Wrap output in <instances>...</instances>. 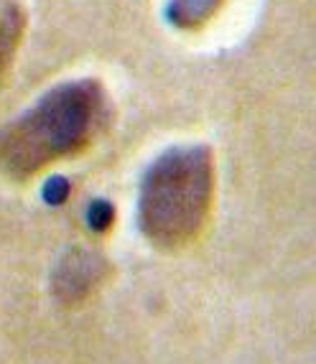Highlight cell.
Returning <instances> with one entry per match:
<instances>
[{
    "label": "cell",
    "mask_w": 316,
    "mask_h": 364,
    "mask_svg": "<svg viewBox=\"0 0 316 364\" xmlns=\"http://www.w3.org/2000/svg\"><path fill=\"white\" fill-rule=\"evenodd\" d=\"M107 273L110 262L100 252L74 247L56 265L51 288H54V296L59 298L61 304L77 306L92 296V291L107 278Z\"/></svg>",
    "instance_id": "obj_3"
},
{
    "label": "cell",
    "mask_w": 316,
    "mask_h": 364,
    "mask_svg": "<svg viewBox=\"0 0 316 364\" xmlns=\"http://www.w3.org/2000/svg\"><path fill=\"white\" fill-rule=\"evenodd\" d=\"M112 219H115V209L107 201H92L90 209H87V222H90V227L95 232L110 230Z\"/></svg>",
    "instance_id": "obj_6"
},
{
    "label": "cell",
    "mask_w": 316,
    "mask_h": 364,
    "mask_svg": "<svg viewBox=\"0 0 316 364\" xmlns=\"http://www.w3.org/2000/svg\"><path fill=\"white\" fill-rule=\"evenodd\" d=\"M67 194H69V183L64 181V178L49 181V186H46V191H43L46 201H51V204H61V201L67 199Z\"/></svg>",
    "instance_id": "obj_7"
},
{
    "label": "cell",
    "mask_w": 316,
    "mask_h": 364,
    "mask_svg": "<svg viewBox=\"0 0 316 364\" xmlns=\"http://www.w3.org/2000/svg\"><path fill=\"white\" fill-rule=\"evenodd\" d=\"M212 196V151L204 146L171 148L148 166L140 183V230L158 247H184L207 225Z\"/></svg>",
    "instance_id": "obj_2"
},
{
    "label": "cell",
    "mask_w": 316,
    "mask_h": 364,
    "mask_svg": "<svg viewBox=\"0 0 316 364\" xmlns=\"http://www.w3.org/2000/svg\"><path fill=\"white\" fill-rule=\"evenodd\" d=\"M107 120L98 79L64 82L0 130V171L28 178L61 158L85 151Z\"/></svg>",
    "instance_id": "obj_1"
},
{
    "label": "cell",
    "mask_w": 316,
    "mask_h": 364,
    "mask_svg": "<svg viewBox=\"0 0 316 364\" xmlns=\"http://www.w3.org/2000/svg\"><path fill=\"white\" fill-rule=\"evenodd\" d=\"M26 31V13L19 3H0V79L6 77Z\"/></svg>",
    "instance_id": "obj_4"
},
{
    "label": "cell",
    "mask_w": 316,
    "mask_h": 364,
    "mask_svg": "<svg viewBox=\"0 0 316 364\" xmlns=\"http://www.w3.org/2000/svg\"><path fill=\"white\" fill-rule=\"evenodd\" d=\"M222 3L225 0H171L169 18L171 23L181 26V28H194V26L207 23Z\"/></svg>",
    "instance_id": "obj_5"
}]
</instances>
